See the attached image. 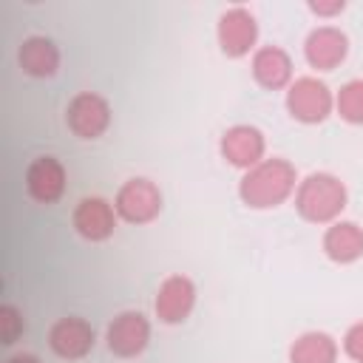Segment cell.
Wrapping results in <instances>:
<instances>
[{
	"mask_svg": "<svg viewBox=\"0 0 363 363\" xmlns=\"http://www.w3.org/2000/svg\"><path fill=\"white\" fill-rule=\"evenodd\" d=\"M298 190V173L295 167L281 159H261L255 167H250L238 182V196L252 210H269L284 204Z\"/></svg>",
	"mask_w": 363,
	"mask_h": 363,
	"instance_id": "cell-1",
	"label": "cell"
},
{
	"mask_svg": "<svg viewBox=\"0 0 363 363\" xmlns=\"http://www.w3.org/2000/svg\"><path fill=\"white\" fill-rule=\"evenodd\" d=\"M346 207V184L332 173H309L298 182L295 210L312 224H332Z\"/></svg>",
	"mask_w": 363,
	"mask_h": 363,
	"instance_id": "cell-2",
	"label": "cell"
},
{
	"mask_svg": "<svg viewBox=\"0 0 363 363\" xmlns=\"http://www.w3.org/2000/svg\"><path fill=\"white\" fill-rule=\"evenodd\" d=\"M332 108H335V96H332L329 85L320 82L318 77H301L286 91V111L292 119H298L303 125L323 122L332 113Z\"/></svg>",
	"mask_w": 363,
	"mask_h": 363,
	"instance_id": "cell-3",
	"label": "cell"
},
{
	"mask_svg": "<svg viewBox=\"0 0 363 363\" xmlns=\"http://www.w3.org/2000/svg\"><path fill=\"white\" fill-rule=\"evenodd\" d=\"M113 210L119 218L130 224H147L162 213V193L150 179H128L116 190Z\"/></svg>",
	"mask_w": 363,
	"mask_h": 363,
	"instance_id": "cell-4",
	"label": "cell"
},
{
	"mask_svg": "<svg viewBox=\"0 0 363 363\" xmlns=\"http://www.w3.org/2000/svg\"><path fill=\"white\" fill-rule=\"evenodd\" d=\"M65 122L79 139H99L111 125V105L94 91H79L68 102Z\"/></svg>",
	"mask_w": 363,
	"mask_h": 363,
	"instance_id": "cell-5",
	"label": "cell"
},
{
	"mask_svg": "<svg viewBox=\"0 0 363 363\" xmlns=\"http://www.w3.org/2000/svg\"><path fill=\"white\" fill-rule=\"evenodd\" d=\"M216 37H218V45L227 57H244L255 48L258 23H255L252 11H247L244 6H233L218 17Z\"/></svg>",
	"mask_w": 363,
	"mask_h": 363,
	"instance_id": "cell-6",
	"label": "cell"
},
{
	"mask_svg": "<svg viewBox=\"0 0 363 363\" xmlns=\"http://www.w3.org/2000/svg\"><path fill=\"white\" fill-rule=\"evenodd\" d=\"M193 306H196V284L187 275H167L159 284L153 309H156V318L162 323H170L173 326V323L187 320V315L193 312Z\"/></svg>",
	"mask_w": 363,
	"mask_h": 363,
	"instance_id": "cell-7",
	"label": "cell"
},
{
	"mask_svg": "<svg viewBox=\"0 0 363 363\" xmlns=\"http://www.w3.org/2000/svg\"><path fill=\"white\" fill-rule=\"evenodd\" d=\"M105 340L116 357H136L145 352V346L150 340V323L142 312H119L108 323Z\"/></svg>",
	"mask_w": 363,
	"mask_h": 363,
	"instance_id": "cell-8",
	"label": "cell"
},
{
	"mask_svg": "<svg viewBox=\"0 0 363 363\" xmlns=\"http://www.w3.org/2000/svg\"><path fill=\"white\" fill-rule=\"evenodd\" d=\"M218 150L230 164L250 170L264 159L267 142H264V133L255 125H233L221 133Z\"/></svg>",
	"mask_w": 363,
	"mask_h": 363,
	"instance_id": "cell-9",
	"label": "cell"
},
{
	"mask_svg": "<svg viewBox=\"0 0 363 363\" xmlns=\"http://www.w3.org/2000/svg\"><path fill=\"white\" fill-rule=\"evenodd\" d=\"M349 54V37L335 28V26H318L309 31L303 43V57L312 68L318 71H332L337 68Z\"/></svg>",
	"mask_w": 363,
	"mask_h": 363,
	"instance_id": "cell-10",
	"label": "cell"
},
{
	"mask_svg": "<svg viewBox=\"0 0 363 363\" xmlns=\"http://www.w3.org/2000/svg\"><path fill=\"white\" fill-rule=\"evenodd\" d=\"M26 190L40 204H54L65 193V167L54 156H37L26 170Z\"/></svg>",
	"mask_w": 363,
	"mask_h": 363,
	"instance_id": "cell-11",
	"label": "cell"
},
{
	"mask_svg": "<svg viewBox=\"0 0 363 363\" xmlns=\"http://www.w3.org/2000/svg\"><path fill=\"white\" fill-rule=\"evenodd\" d=\"M48 346L65 360H79L94 349V329L82 318H60L48 332Z\"/></svg>",
	"mask_w": 363,
	"mask_h": 363,
	"instance_id": "cell-12",
	"label": "cell"
},
{
	"mask_svg": "<svg viewBox=\"0 0 363 363\" xmlns=\"http://www.w3.org/2000/svg\"><path fill=\"white\" fill-rule=\"evenodd\" d=\"M74 227L88 241H105L116 230V210L99 196H88L74 207Z\"/></svg>",
	"mask_w": 363,
	"mask_h": 363,
	"instance_id": "cell-13",
	"label": "cell"
},
{
	"mask_svg": "<svg viewBox=\"0 0 363 363\" xmlns=\"http://www.w3.org/2000/svg\"><path fill=\"white\" fill-rule=\"evenodd\" d=\"M252 77L267 91H278V88L292 85V60H289V54L278 45H261L252 54Z\"/></svg>",
	"mask_w": 363,
	"mask_h": 363,
	"instance_id": "cell-14",
	"label": "cell"
},
{
	"mask_svg": "<svg viewBox=\"0 0 363 363\" xmlns=\"http://www.w3.org/2000/svg\"><path fill=\"white\" fill-rule=\"evenodd\" d=\"M323 252L335 264H352L363 255V227L354 221H332L323 233Z\"/></svg>",
	"mask_w": 363,
	"mask_h": 363,
	"instance_id": "cell-15",
	"label": "cell"
},
{
	"mask_svg": "<svg viewBox=\"0 0 363 363\" xmlns=\"http://www.w3.org/2000/svg\"><path fill=\"white\" fill-rule=\"evenodd\" d=\"M17 60L28 77H51L60 68V48L54 45V40L34 34V37L23 40Z\"/></svg>",
	"mask_w": 363,
	"mask_h": 363,
	"instance_id": "cell-16",
	"label": "cell"
},
{
	"mask_svg": "<svg viewBox=\"0 0 363 363\" xmlns=\"http://www.w3.org/2000/svg\"><path fill=\"white\" fill-rule=\"evenodd\" d=\"M337 343L326 332H303L289 346V363H335Z\"/></svg>",
	"mask_w": 363,
	"mask_h": 363,
	"instance_id": "cell-17",
	"label": "cell"
},
{
	"mask_svg": "<svg viewBox=\"0 0 363 363\" xmlns=\"http://www.w3.org/2000/svg\"><path fill=\"white\" fill-rule=\"evenodd\" d=\"M335 108H337L340 119H346L352 125H363V79H349L337 91Z\"/></svg>",
	"mask_w": 363,
	"mask_h": 363,
	"instance_id": "cell-18",
	"label": "cell"
},
{
	"mask_svg": "<svg viewBox=\"0 0 363 363\" xmlns=\"http://www.w3.org/2000/svg\"><path fill=\"white\" fill-rule=\"evenodd\" d=\"M23 329H26V320H23V315L17 312V306L3 303V306H0V343H3V346H11V343L20 337Z\"/></svg>",
	"mask_w": 363,
	"mask_h": 363,
	"instance_id": "cell-19",
	"label": "cell"
},
{
	"mask_svg": "<svg viewBox=\"0 0 363 363\" xmlns=\"http://www.w3.org/2000/svg\"><path fill=\"white\" fill-rule=\"evenodd\" d=\"M343 352L354 360V363H363V320L360 323H352L343 335Z\"/></svg>",
	"mask_w": 363,
	"mask_h": 363,
	"instance_id": "cell-20",
	"label": "cell"
},
{
	"mask_svg": "<svg viewBox=\"0 0 363 363\" xmlns=\"http://www.w3.org/2000/svg\"><path fill=\"white\" fill-rule=\"evenodd\" d=\"M309 11L318 14V17H332V14H340V11H343V0H332V3L312 0V3H309Z\"/></svg>",
	"mask_w": 363,
	"mask_h": 363,
	"instance_id": "cell-21",
	"label": "cell"
},
{
	"mask_svg": "<svg viewBox=\"0 0 363 363\" xmlns=\"http://www.w3.org/2000/svg\"><path fill=\"white\" fill-rule=\"evenodd\" d=\"M6 363H40V357H34V354H11Z\"/></svg>",
	"mask_w": 363,
	"mask_h": 363,
	"instance_id": "cell-22",
	"label": "cell"
}]
</instances>
